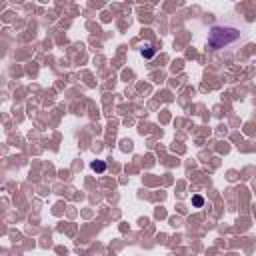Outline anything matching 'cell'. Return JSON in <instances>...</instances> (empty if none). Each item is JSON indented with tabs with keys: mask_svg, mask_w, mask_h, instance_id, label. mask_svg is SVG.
Masks as SVG:
<instances>
[{
	"mask_svg": "<svg viewBox=\"0 0 256 256\" xmlns=\"http://www.w3.org/2000/svg\"><path fill=\"white\" fill-rule=\"evenodd\" d=\"M192 204H194V206H196V208H200V206H202V204H204V198H202V196H198V194H196V196H192Z\"/></svg>",
	"mask_w": 256,
	"mask_h": 256,
	"instance_id": "277c9868",
	"label": "cell"
},
{
	"mask_svg": "<svg viewBox=\"0 0 256 256\" xmlns=\"http://www.w3.org/2000/svg\"><path fill=\"white\" fill-rule=\"evenodd\" d=\"M90 168H92L94 172H98V174H102V172L106 170V162H102V160H94V162L90 164Z\"/></svg>",
	"mask_w": 256,
	"mask_h": 256,
	"instance_id": "3957f363",
	"label": "cell"
},
{
	"mask_svg": "<svg viewBox=\"0 0 256 256\" xmlns=\"http://www.w3.org/2000/svg\"><path fill=\"white\" fill-rule=\"evenodd\" d=\"M240 36H242V30L240 28L230 26V24H216L208 32V46L212 50H220L224 46L234 44Z\"/></svg>",
	"mask_w": 256,
	"mask_h": 256,
	"instance_id": "6da1fadb",
	"label": "cell"
},
{
	"mask_svg": "<svg viewBox=\"0 0 256 256\" xmlns=\"http://www.w3.org/2000/svg\"><path fill=\"white\" fill-rule=\"evenodd\" d=\"M140 54H142L144 58H152V56L156 54V48H154L150 42H146V44H142V46H140Z\"/></svg>",
	"mask_w": 256,
	"mask_h": 256,
	"instance_id": "7a4b0ae2",
	"label": "cell"
}]
</instances>
